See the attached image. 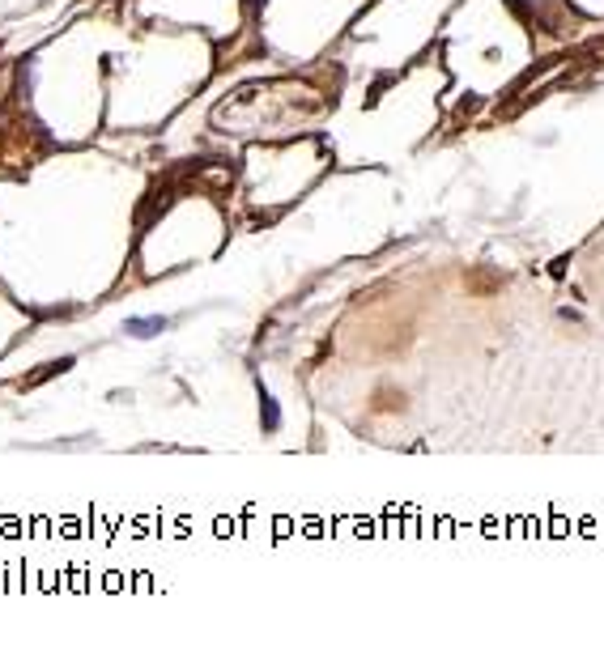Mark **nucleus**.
Listing matches in <instances>:
<instances>
[{"label":"nucleus","mask_w":604,"mask_h":650,"mask_svg":"<svg viewBox=\"0 0 604 650\" xmlns=\"http://www.w3.org/2000/svg\"><path fill=\"white\" fill-rule=\"evenodd\" d=\"M162 327H166V319H132V323H128V332H132V336H145V332H162Z\"/></svg>","instance_id":"nucleus-1"}]
</instances>
